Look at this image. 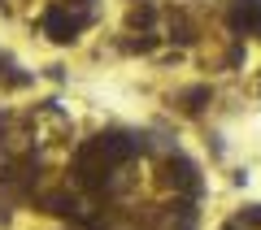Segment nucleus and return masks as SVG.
Wrapping results in <instances>:
<instances>
[{
	"mask_svg": "<svg viewBox=\"0 0 261 230\" xmlns=\"http://www.w3.org/2000/svg\"><path fill=\"white\" fill-rule=\"evenodd\" d=\"M79 26H83V18H65L61 9H48V13H44V31L57 39V44H70Z\"/></svg>",
	"mask_w": 261,
	"mask_h": 230,
	"instance_id": "1",
	"label": "nucleus"
},
{
	"mask_svg": "<svg viewBox=\"0 0 261 230\" xmlns=\"http://www.w3.org/2000/svg\"><path fill=\"white\" fill-rule=\"evenodd\" d=\"M231 26L244 31V35H248V31H261V0H240L231 9Z\"/></svg>",
	"mask_w": 261,
	"mask_h": 230,
	"instance_id": "2",
	"label": "nucleus"
},
{
	"mask_svg": "<svg viewBox=\"0 0 261 230\" xmlns=\"http://www.w3.org/2000/svg\"><path fill=\"white\" fill-rule=\"evenodd\" d=\"M166 178L174 187H187V191H196V187H200V178H196V165L187 157H170L166 161Z\"/></svg>",
	"mask_w": 261,
	"mask_h": 230,
	"instance_id": "3",
	"label": "nucleus"
},
{
	"mask_svg": "<svg viewBox=\"0 0 261 230\" xmlns=\"http://www.w3.org/2000/svg\"><path fill=\"white\" fill-rule=\"evenodd\" d=\"M205 100H209V87H187V92L178 96V104H183L187 113H196V109H205Z\"/></svg>",
	"mask_w": 261,
	"mask_h": 230,
	"instance_id": "4",
	"label": "nucleus"
},
{
	"mask_svg": "<svg viewBox=\"0 0 261 230\" xmlns=\"http://www.w3.org/2000/svg\"><path fill=\"white\" fill-rule=\"evenodd\" d=\"M48 213H74V200H70V195H48Z\"/></svg>",
	"mask_w": 261,
	"mask_h": 230,
	"instance_id": "5",
	"label": "nucleus"
},
{
	"mask_svg": "<svg viewBox=\"0 0 261 230\" xmlns=\"http://www.w3.org/2000/svg\"><path fill=\"white\" fill-rule=\"evenodd\" d=\"M244 217H248V221H257V226H261V209H248Z\"/></svg>",
	"mask_w": 261,
	"mask_h": 230,
	"instance_id": "6",
	"label": "nucleus"
},
{
	"mask_svg": "<svg viewBox=\"0 0 261 230\" xmlns=\"http://www.w3.org/2000/svg\"><path fill=\"white\" fill-rule=\"evenodd\" d=\"M226 230H235V226H226Z\"/></svg>",
	"mask_w": 261,
	"mask_h": 230,
	"instance_id": "7",
	"label": "nucleus"
}]
</instances>
